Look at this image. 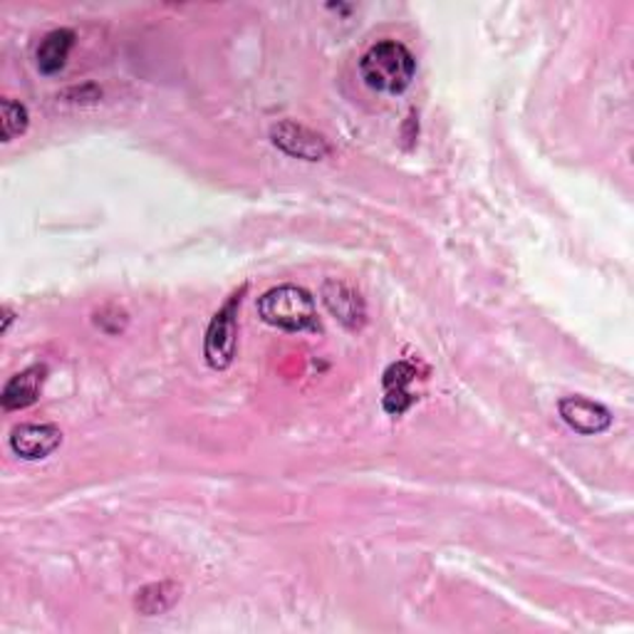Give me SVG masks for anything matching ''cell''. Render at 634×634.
Listing matches in <instances>:
<instances>
[{
  "label": "cell",
  "instance_id": "cell-11",
  "mask_svg": "<svg viewBox=\"0 0 634 634\" xmlns=\"http://www.w3.org/2000/svg\"><path fill=\"white\" fill-rule=\"evenodd\" d=\"M178 598H182V588L176 583H154L137 592L135 608L147 618H157L172 610Z\"/></svg>",
  "mask_w": 634,
  "mask_h": 634
},
{
  "label": "cell",
  "instance_id": "cell-5",
  "mask_svg": "<svg viewBox=\"0 0 634 634\" xmlns=\"http://www.w3.org/2000/svg\"><path fill=\"white\" fill-rule=\"evenodd\" d=\"M561 416L563 422L573 431L583 434V437H595L612 427V412L608 406L585 396H565L561 402Z\"/></svg>",
  "mask_w": 634,
  "mask_h": 634
},
{
  "label": "cell",
  "instance_id": "cell-7",
  "mask_svg": "<svg viewBox=\"0 0 634 634\" xmlns=\"http://www.w3.org/2000/svg\"><path fill=\"white\" fill-rule=\"evenodd\" d=\"M325 308L349 330L365 325V302L359 292L339 280H327L323 286Z\"/></svg>",
  "mask_w": 634,
  "mask_h": 634
},
{
  "label": "cell",
  "instance_id": "cell-2",
  "mask_svg": "<svg viewBox=\"0 0 634 634\" xmlns=\"http://www.w3.org/2000/svg\"><path fill=\"white\" fill-rule=\"evenodd\" d=\"M258 315L266 325L286 330V333L318 330L315 300L308 290L298 286H280L263 292L258 300Z\"/></svg>",
  "mask_w": 634,
  "mask_h": 634
},
{
  "label": "cell",
  "instance_id": "cell-12",
  "mask_svg": "<svg viewBox=\"0 0 634 634\" xmlns=\"http://www.w3.org/2000/svg\"><path fill=\"white\" fill-rule=\"evenodd\" d=\"M27 109L25 104L15 100H3L0 102V125H3V141H11L15 137H21L27 129Z\"/></svg>",
  "mask_w": 634,
  "mask_h": 634
},
{
  "label": "cell",
  "instance_id": "cell-1",
  "mask_svg": "<svg viewBox=\"0 0 634 634\" xmlns=\"http://www.w3.org/2000/svg\"><path fill=\"white\" fill-rule=\"evenodd\" d=\"M416 72L410 47L396 41H382L369 47L359 60V74L369 90L382 94H402Z\"/></svg>",
  "mask_w": 634,
  "mask_h": 634
},
{
  "label": "cell",
  "instance_id": "cell-8",
  "mask_svg": "<svg viewBox=\"0 0 634 634\" xmlns=\"http://www.w3.org/2000/svg\"><path fill=\"white\" fill-rule=\"evenodd\" d=\"M45 374H47L45 365H33L23 369V372H18L15 377H11V382L3 387V394H0V404H3V410L18 412L35 404L37 396H41Z\"/></svg>",
  "mask_w": 634,
  "mask_h": 634
},
{
  "label": "cell",
  "instance_id": "cell-9",
  "mask_svg": "<svg viewBox=\"0 0 634 634\" xmlns=\"http://www.w3.org/2000/svg\"><path fill=\"white\" fill-rule=\"evenodd\" d=\"M416 377V367L412 362H394L384 372V412L392 416L404 414L416 402L412 394V382Z\"/></svg>",
  "mask_w": 634,
  "mask_h": 634
},
{
  "label": "cell",
  "instance_id": "cell-4",
  "mask_svg": "<svg viewBox=\"0 0 634 634\" xmlns=\"http://www.w3.org/2000/svg\"><path fill=\"white\" fill-rule=\"evenodd\" d=\"M270 139L273 145L280 151H286L288 157L306 159V162H320V159L330 157V151H333V147H330V141L323 135H318V131H312L290 119H283L278 125H273Z\"/></svg>",
  "mask_w": 634,
  "mask_h": 634
},
{
  "label": "cell",
  "instance_id": "cell-6",
  "mask_svg": "<svg viewBox=\"0 0 634 634\" xmlns=\"http://www.w3.org/2000/svg\"><path fill=\"white\" fill-rule=\"evenodd\" d=\"M62 443V431L55 424H21L11 434V449L25 461L50 457Z\"/></svg>",
  "mask_w": 634,
  "mask_h": 634
},
{
  "label": "cell",
  "instance_id": "cell-3",
  "mask_svg": "<svg viewBox=\"0 0 634 634\" xmlns=\"http://www.w3.org/2000/svg\"><path fill=\"white\" fill-rule=\"evenodd\" d=\"M243 292V290H241ZM241 292L233 296L226 306L216 312L211 325L206 330L204 339V357L214 369H226L233 362L235 355V337H239V325H235V315H239Z\"/></svg>",
  "mask_w": 634,
  "mask_h": 634
},
{
  "label": "cell",
  "instance_id": "cell-10",
  "mask_svg": "<svg viewBox=\"0 0 634 634\" xmlns=\"http://www.w3.org/2000/svg\"><path fill=\"white\" fill-rule=\"evenodd\" d=\"M74 45V33L68 31V27H60V31L47 33L41 45H37L35 60H37V70L43 74H55L65 68L68 62V55Z\"/></svg>",
  "mask_w": 634,
  "mask_h": 634
}]
</instances>
